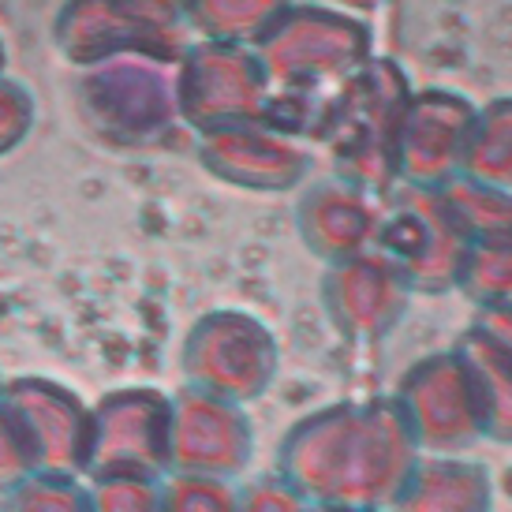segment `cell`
Wrapping results in <instances>:
<instances>
[{
    "mask_svg": "<svg viewBox=\"0 0 512 512\" xmlns=\"http://www.w3.org/2000/svg\"><path fill=\"white\" fill-rule=\"evenodd\" d=\"M79 113L86 128L113 146H143L176 124V64L150 57H116L86 68L79 79Z\"/></svg>",
    "mask_w": 512,
    "mask_h": 512,
    "instance_id": "cell-1",
    "label": "cell"
},
{
    "mask_svg": "<svg viewBox=\"0 0 512 512\" xmlns=\"http://www.w3.org/2000/svg\"><path fill=\"white\" fill-rule=\"evenodd\" d=\"M53 45L79 72L116 57L180 64V19L139 0H64L53 19Z\"/></svg>",
    "mask_w": 512,
    "mask_h": 512,
    "instance_id": "cell-2",
    "label": "cell"
},
{
    "mask_svg": "<svg viewBox=\"0 0 512 512\" xmlns=\"http://www.w3.org/2000/svg\"><path fill=\"white\" fill-rule=\"evenodd\" d=\"M90 479H161L172 468V400L161 389H109L94 404Z\"/></svg>",
    "mask_w": 512,
    "mask_h": 512,
    "instance_id": "cell-3",
    "label": "cell"
},
{
    "mask_svg": "<svg viewBox=\"0 0 512 512\" xmlns=\"http://www.w3.org/2000/svg\"><path fill=\"white\" fill-rule=\"evenodd\" d=\"M176 105L195 128H232L262 105V68L240 45H191L176 64Z\"/></svg>",
    "mask_w": 512,
    "mask_h": 512,
    "instance_id": "cell-4",
    "label": "cell"
},
{
    "mask_svg": "<svg viewBox=\"0 0 512 512\" xmlns=\"http://www.w3.org/2000/svg\"><path fill=\"white\" fill-rule=\"evenodd\" d=\"M4 400L27 423L42 471L86 479L90 453H94V408L72 385L42 378V374H19V378H8Z\"/></svg>",
    "mask_w": 512,
    "mask_h": 512,
    "instance_id": "cell-5",
    "label": "cell"
},
{
    "mask_svg": "<svg viewBox=\"0 0 512 512\" xmlns=\"http://www.w3.org/2000/svg\"><path fill=\"white\" fill-rule=\"evenodd\" d=\"M363 53V30L329 12H285L266 34V68L288 83L352 68Z\"/></svg>",
    "mask_w": 512,
    "mask_h": 512,
    "instance_id": "cell-6",
    "label": "cell"
},
{
    "mask_svg": "<svg viewBox=\"0 0 512 512\" xmlns=\"http://www.w3.org/2000/svg\"><path fill=\"white\" fill-rule=\"evenodd\" d=\"M187 374L202 385H240L258 370V337L243 318H206L184 348Z\"/></svg>",
    "mask_w": 512,
    "mask_h": 512,
    "instance_id": "cell-7",
    "label": "cell"
},
{
    "mask_svg": "<svg viewBox=\"0 0 512 512\" xmlns=\"http://www.w3.org/2000/svg\"><path fill=\"white\" fill-rule=\"evenodd\" d=\"M236 441L228 434V419L206 400L184 397L172 400V468L184 475H206L225 464Z\"/></svg>",
    "mask_w": 512,
    "mask_h": 512,
    "instance_id": "cell-8",
    "label": "cell"
},
{
    "mask_svg": "<svg viewBox=\"0 0 512 512\" xmlns=\"http://www.w3.org/2000/svg\"><path fill=\"white\" fill-rule=\"evenodd\" d=\"M202 157H206V165L214 172L243 180V184L285 187L296 176V157H288V150L262 143V139L247 135V131H210Z\"/></svg>",
    "mask_w": 512,
    "mask_h": 512,
    "instance_id": "cell-9",
    "label": "cell"
},
{
    "mask_svg": "<svg viewBox=\"0 0 512 512\" xmlns=\"http://www.w3.org/2000/svg\"><path fill=\"white\" fill-rule=\"evenodd\" d=\"M184 15L210 42L240 45L247 38H266L285 15V0H187Z\"/></svg>",
    "mask_w": 512,
    "mask_h": 512,
    "instance_id": "cell-10",
    "label": "cell"
},
{
    "mask_svg": "<svg viewBox=\"0 0 512 512\" xmlns=\"http://www.w3.org/2000/svg\"><path fill=\"white\" fill-rule=\"evenodd\" d=\"M0 512H94L90 483L79 475L38 471L0 498Z\"/></svg>",
    "mask_w": 512,
    "mask_h": 512,
    "instance_id": "cell-11",
    "label": "cell"
},
{
    "mask_svg": "<svg viewBox=\"0 0 512 512\" xmlns=\"http://www.w3.org/2000/svg\"><path fill=\"white\" fill-rule=\"evenodd\" d=\"M42 471L34 438L8 400H0V498Z\"/></svg>",
    "mask_w": 512,
    "mask_h": 512,
    "instance_id": "cell-12",
    "label": "cell"
},
{
    "mask_svg": "<svg viewBox=\"0 0 512 512\" xmlns=\"http://www.w3.org/2000/svg\"><path fill=\"white\" fill-rule=\"evenodd\" d=\"M94 512H161V479H90Z\"/></svg>",
    "mask_w": 512,
    "mask_h": 512,
    "instance_id": "cell-13",
    "label": "cell"
},
{
    "mask_svg": "<svg viewBox=\"0 0 512 512\" xmlns=\"http://www.w3.org/2000/svg\"><path fill=\"white\" fill-rule=\"evenodd\" d=\"M34 116H38L34 94L19 79L0 75V157L27 143V135L34 131Z\"/></svg>",
    "mask_w": 512,
    "mask_h": 512,
    "instance_id": "cell-14",
    "label": "cell"
},
{
    "mask_svg": "<svg viewBox=\"0 0 512 512\" xmlns=\"http://www.w3.org/2000/svg\"><path fill=\"white\" fill-rule=\"evenodd\" d=\"M206 475H172L161 483V512H225V494Z\"/></svg>",
    "mask_w": 512,
    "mask_h": 512,
    "instance_id": "cell-15",
    "label": "cell"
},
{
    "mask_svg": "<svg viewBox=\"0 0 512 512\" xmlns=\"http://www.w3.org/2000/svg\"><path fill=\"white\" fill-rule=\"evenodd\" d=\"M139 4H150V8H157V12H165V15H184V4L187 0H139Z\"/></svg>",
    "mask_w": 512,
    "mask_h": 512,
    "instance_id": "cell-16",
    "label": "cell"
},
{
    "mask_svg": "<svg viewBox=\"0 0 512 512\" xmlns=\"http://www.w3.org/2000/svg\"><path fill=\"white\" fill-rule=\"evenodd\" d=\"M4 60H8V49H4V42H0V75H4Z\"/></svg>",
    "mask_w": 512,
    "mask_h": 512,
    "instance_id": "cell-17",
    "label": "cell"
},
{
    "mask_svg": "<svg viewBox=\"0 0 512 512\" xmlns=\"http://www.w3.org/2000/svg\"><path fill=\"white\" fill-rule=\"evenodd\" d=\"M4 385H8V378H4V374H0V400H4Z\"/></svg>",
    "mask_w": 512,
    "mask_h": 512,
    "instance_id": "cell-18",
    "label": "cell"
}]
</instances>
